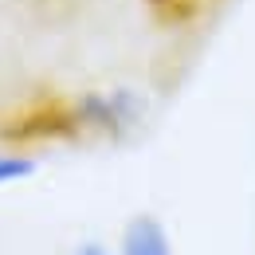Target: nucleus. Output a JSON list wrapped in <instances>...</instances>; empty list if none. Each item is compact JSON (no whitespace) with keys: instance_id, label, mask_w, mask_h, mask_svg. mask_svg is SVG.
Segmentation results:
<instances>
[{"instance_id":"1","label":"nucleus","mask_w":255,"mask_h":255,"mask_svg":"<svg viewBox=\"0 0 255 255\" xmlns=\"http://www.w3.org/2000/svg\"><path fill=\"white\" fill-rule=\"evenodd\" d=\"M71 118H75V137L126 141L145 118V98L129 87L83 91V95H71Z\"/></svg>"},{"instance_id":"2","label":"nucleus","mask_w":255,"mask_h":255,"mask_svg":"<svg viewBox=\"0 0 255 255\" xmlns=\"http://www.w3.org/2000/svg\"><path fill=\"white\" fill-rule=\"evenodd\" d=\"M118 255H173V240H169V232H165V224L157 216L137 212L122 228Z\"/></svg>"},{"instance_id":"3","label":"nucleus","mask_w":255,"mask_h":255,"mask_svg":"<svg viewBox=\"0 0 255 255\" xmlns=\"http://www.w3.org/2000/svg\"><path fill=\"white\" fill-rule=\"evenodd\" d=\"M145 8L153 12V20H157V24L185 28V24L200 20V16L212 8V0H145Z\"/></svg>"},{"instance_id":"4","label":"nucleus","mask_w":255,"mask_h":255,"mask_svg":"<svg viewBox=\"0 0 255 255\" xmlns=\"http://www.w3.org/2000/svg\"><path fill=\"white\" fill-rule=\"evenodd\" d=\"M35 169H39V161H35L32 153H24V149H16V145H0V189L28 181Z\"/></svg>"},{"instance_id":"5","label":"nucleus","mask_w":255,"mask_h":255,"mask_svg":"<svg viewBox=\"0 0 255 255\" xmlns=\"http://www.w3.org/2000/svg\"><path fill=\"white\" fill-rule=\"evenodd\" d=\"M71 255H118L114 248H106V244H98V240H83V244H75V252Z\"/></svg>"}]
</instances>
